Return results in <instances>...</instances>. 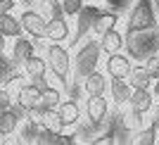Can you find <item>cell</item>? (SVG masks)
Segmentation results:
<instances>
[{"instance_id":"1","label":"cell","mask_w":159,"mask_h":145,"mask_svg":"<svg viewBox=\"0 0 159 145\" xmlns=\"http://www.w3.org/2000/svg\"><path fill=\"white\" fill-rule=\"evenodd\" d=\"M98 59H100V43H95V40L86 43L76 53V76L86 79L88 74H93L98 67Z\"/></svg>"},{"instance_id":"2","label":"cell","mask_w":159,"mask_h":145,"mask_svg":"<svg viewBox=\"0 0 159 145\" xmlns=\"http://www.w3.org/2000/svg\"><path fill=\"white\" fill-rule=\"evenodd\" d=\"M154 26L152 0H140L128 17V31H150Z\"/></svg>"},{"instance_id":"3","label":"cell","mask_w":159,"mask_h":145,"mask_svg":"<svg viewBox=\"0 0 159 145\" xmlns=\"http://www.w3.org/2000/svg\"><path fill=\"white\" fill-rule=\"evenodd\" d=\"M48 64H50L52 74H55V76H57L60 81H66L71 62H69V53H66V50H64L62 45L52 43V45L48 48Z\"/></svg>"},{"instance_id":"4","label":"cell","mask_w":159,"mask_h":145,"mask_svg":"<svg viewBox=\"0 0 159 145\" xmlns=\"http://www.w3.org/2000/svg\"><path fill=\"white\" fill-rule=\"evenodd\" d=\"M19 21H21V29L26 33H31L33 38H43V36H45V19H43L38 12L26 10V12H21Z\"/></svg>"},{"instance_id":"5","label":"cell","mask_w":159,"mask_h":145,"mask_svg":"<svg viewBox=\"0 0 159 145\" xmlns=\"http://www.w3.org/2000/svg\"><path fill=\"white\" fill-rule=\"evenodd\" d=\"M107 72H109L112 79H126L128 72H131V62H128V57H124V55L112 53L109 59H107Z\"/></svg>"},{"instance_id":"6","label":"cell","mask_w":159,"mask_h":145,"mask_svg":"<svg viewBox=\"0 0 159 145\" xmlns=\"http://www.w3.org/2000/svg\"><path fill=\"white\" fill-rule=\"evenodd\" d=\"M69 36V24L64 21V17H52V19L45 21V38L60 43Z\"/></svg>"},{"instance_id":"7","label":"cell","mask_w":159,"mask_h":145,"mask_svg":"<svg viewBox=\"0 0 159 145\" xmlns=\"http://www.w3.org/2000/svg\"><path fill=\"white\" fill-rule=\"evenodd\" d=\"M55 110H57V117H60L62 126H71V124H76V121H79V117H81L76 100H64V102H60Z\"/></svg>"},{"instance_id":"8","label":"cell","mask_w":159,"mask_h":145,"mask_svg":"<svg viewBox=\"0 0 159 145\" xmlns=\"http://www.w3.org/2000/svg\"><path fill=\"white\" fill-rule=\"evenodd\" d=\"M121 48H124V36L114 26L107 29V31L102 33V40H100V50H105L107 55H112V53H119Z\"/></svg>"},{"instance_id":"9","label":"cell","mask_w":159,"mask_h":145,"mask_svg":"<svg viewBox=\"0 0 159 145\" xmlns=\"http://www.w3.org/2000/svg\"><path fill=\"white\" fill-rule=\"evenodd\" d=\"M128 102H131V107L135 110V112L145 114L147 110L152 107V95H150V91H147V88H133Z\"/></svg>"},{"instance_id":"10","label":"cell","mask_w":159,"mask_h":145,"mask_svg":"<svg viewBox=\"0 0 159 145\" xmlns=\"http://www.w3.org/2000/svg\"><path fill=\"white\" fill-rule=\"evenodd\" d=\"M17 102L29 112V110H33L36 105H40V91L33 86V83H31V86H21L19 95H17Z\"/></svg>"},{"instance_id":"11","label":"cell","mask_w":159,"mask_h":145,"mask_svg":"<svg viewBox=\"0 0 159 145\" xmlns=\"http://www.w3.org/2000/svg\"><path fill=\"white\" fill-rule=\"evenodd\" d=\"M21 21L14 19L10 12H2L0 14V33L5 36V38H17V36H21Z\"/></svg>"},{"instance_id":"12","label":"cell","mask_w":159,"mask_h":145,"mask_svg":"<svg viewBox=\"0 0 159 145\" xmlns=\"http://www.w3.org/2000/svg\"><path fill=\"white\" fill-rule=\"evenodd\" d=\"M105 114H107V100L102 95H90V100H88V119L93 124H98V121L105 119Z\"/></svg>"},{"instance_id":"13","label":"cell","mask_w":159,"mask_h":145,"mask_svg":"<svg viewBox=\"0 0 159 145\" xmlns=\"http://www.w3.org/2000/svg\"><path fill=\"white\" fill-rule=\"evenodd\" d=\"M38 124L43 126V129H48V131H55V133H60L62 129H64L62 121H60V117H57V110H55V107H45V110L40 112Z\"/></svg>"},{"instance_id":"14","label":"cell","mask_w":159,"mask_h":145,"mask_svg":"<svg viewBox=\"0 0 159 145\" xmlns=\"http://www.w3.org/2000/svg\"><path fill=\"white\" fill-rule=\"evenodd\" d=\"M33 55V43L29 38H21V36H17V43H14V48H12V59L14 62H26L29 57Z\"/></svg>"},{"instance_id":"15","label":"cell","mask_w":159,"mask_h":145,"mask_svg":"<svg viewBox=\"0 0 159 145\" xmlns=\"http://www.w3.org/2000/svg\"><path fill=\"white\" fill-rule=\"evenodd\" d=\"M17 124H19V117L7 107L0 112V136H10V133L17 131Z\"/></svg>"},{"instance_id":"16","label":"cell","mask_w":159,"mask_h":145,"mask_svg":"<svg viewBox=\"0 0 159 145\" xmlns=\"http://www.w3.org/2000/svg\"><path fill=\"white\" fill-rule=\"evenodd\" d=\"M128 76H131L133 81V88H150L152 86V74L147 72V67H135V69H131L128 72Z\"/></svg>"},{"instance_id":"17","label":"cell","mask_w":159,"mask_h":145,"mask_svg":"<svg viewBox=\"0 0 159 145\" xmlns=\"http://www.w3.org/2000/svg\"><path fill=\"white\" fill-rule=\"evenodd\" d=\"M105 88H107V83H105V76H102V74L93 72V74H88V76H86V91H88V95H102Z\"/></svg>"},{"instance_id":"18","label":"cell","mask_w":159,"mask_h":145,"mask_svg":"<svg viewBox=\"0 0 159 145\" xmlns=\"http://www.w3.org/2000/svg\"><path fill=\"white\" fill-rule=\"evenodd\" d=\"M24 69H26V74L31 76V79H36V76H45L48 62H45V59H40V57H36V55H31V57L24 62Z\"/></svg>"},{"instance_id":"19","label":"cell","mask_w":159,"mask_h":145,"mask_svg":"<svg viewBox=\"0 0 159 145\" xmlns=\"http://www.w3.org/2000/svg\"><path fill=\"white\" fill-rule=\"evenodd\" d=\"M114 24H116V14H109V12H98V14H95V21H93V31L102 36V33H105L107 29H112Z\"/></svg>"},{"instance_id":"20","label":"cell","mask_w":159,"mask_h":145,"mask_svg":"<svg viewBox=\"0 0 159 145\" xmlns=\"http://www.w3.org/2000/svg\"><path fill=\"white\" fill-rule=\"evenodd\" d=\"M131 98V86L124 79H114L112 81V100L114 102H128Z\"/></svg>"},{"instance_id":"21","label":"cell","mask_w":159,"mask_h":145,"mask_svg":"<svg viewBox=\"0 0 159 145\" xmlns=\"http://www.w3.org/2000/svg\"><path fill=\"white\" fill-rule=\"evenodd\" d=\"M38 131H40V124L36 121V119H29L26 124L21 126V140H24V143H36Z\"/></svg>"},{"instance_id":"22","label":"cell","mask_w":159,"mask_h":145,"mask_svg":"<svg viewBox=\"0 0 159 145\" xmlns=\"http://www.w3.org/2000/svg\"><path fill=\"white\" fill-rule=\"evenodd\" d=\"M40 105H45V107H57L60 105V91L57 88H43L40 91Z\"/></svg>"},{"instance_id":"23","label":"cell","mask_w":159,"mask_h":145,"mask_svg":"<svg viewBox=\"0 0 159 145\" xmlns=\"http://www.w3.org/2000/svg\"><path fill=\"white\" fill-rule=\"evenodd\" d=\"M43 7H45V12H48L50 19H52V17H64L62 2H57V0H43Z\"/></svg>"},{"instance_id":"24","label":"cell","mask_w":159,"mask_h":145,"mask_svg":"<svg viewBox=\"0 0 159 145\" xmlns=\"http://www.w3.org/2000/svg\"><path fill=\"white\" fill-rule=\"evenodd\" d=\"M83 7V0H62V12L74 17V14H79V10Z\"/></svg>"},{"instance_id":"25","label":"cell","mask_w":159,"mask_h":145,"mask_svg":"<svg viewBox=\"0 0 159 145\" xmlns=\"http://www.w3.org/2000/svg\"><path fill=\"white\" fill-rule=\"evenodd\" d=\"M135 143H138V145H152V143H154V129L140 131L138 136H135Z\"/></svg>"},{"instance_id":"26","label":"cell","mask_w":159,"mask_h":145,"mask_svg":"<svg viewBox=\"0 0 159 145\" xmlns=\"http://www.w3.org/2000/svg\"><path fill=\"white\" fill-rule=\"evenodd\" d=\"M147 72L152 74V79H159V57H147Z\"/></svg>"},{"instance_id":"27","label":"cell","mask_w":159,"mask_h":145,"mask_svg":"<svg viewBox=\"0 0 159 145\" xmlns=\"http://www.w3.org/2000/svg\"><path fill=\"white\" fill-rule=\"evenodd\" d=\"M10 105H12V95H10L5 88H0V112H2V110H7Z\"/></svg>"},{"instance_id":"28","label":"cell","mask_w":159,"mask_h":145,"mask_svg":"<svg viewBox=\"0 0 159 145\" xmlns=\"http://www.w3.org/2000/svg\"><path fill=\"white\" fill-rule=\"evenodd\" d=\"M12 7H14V0H0V14L12 12Z\"/></svg>"},{"instance_id":"29","label":"cell","mask_w":159,"mask_h":145,"mask_svg":"<svg viewBox=\"0 0 159 145\" xmlns=\"http://www.w3.org/2000/svg\"><path fill=\"white\" fill-rule=\"evenodd\" d=\"M5 53V36H2V33H0V55Z\"/></svg>"},{"instance_id":"30","label":"cell","mask_w":159,"mask_h":145,"mask_svg":"<svg viewBox=\"0 0 159 145\" xmlns=\"http://www.w3.org/2000/svg\"><path fill=\"white\" fill-rule=\"evenodd\" d=\"M157 83H154V95H159V79H154Z\"/></svg>"},{"instance_id":"31","label":"cell","mask_w":159,"mask_h":145,"mask_svg":"<svg viewBox=\"0 0 159 145\" xmlns=\"http://www.w3.org/2000/svg\"><path fill=\"white\" fill-rule=\"evenodd\" d=\"M109 2H112V0H109Z\"/></svg>"}]
</instances>
